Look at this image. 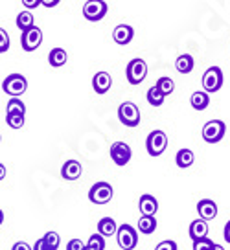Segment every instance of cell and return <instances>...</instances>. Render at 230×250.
Returning <instances> with one entry per match:
<instances>
[{
	"label": "cell",
	"instance_id": "1",
	"mask_svg": "<svg viewBox=\"0 0 230 250\" xmlns=\"http://www.w3.org/2000/svg\"><path fill=\"white\" fill-rule=\"evenodd\" d=\"M26 88H28V81L21 74H9L8 78L2 81V90L6 94H9L11 98L22 96L26 92Z\"/></svg>",
	"mask_w": 230,
	"mask_h": 250
},
{
	"label": "cell",
	"instance_id": "2",
	"mask_svg": "<svg viewBox=\"0 0 230 250\" xmlns=\"http://www.w3.org/2000/svg\"><path fill=\"white\" fill-rule=\"evenodd\" d=\"M125 76H127V81L131 83V85H140L146 76H147V64L144 59H131V61L127 62V68H125Z\"/></svg>",
	"mask_w": 230,
	"mask_h": 250
},
{
	"label": "cell",
	"instance_id": "3",
	"mask_svg": "<svg viewBox=\"0 0 230 250\" xmlns=\"http://www.w3.org/2000/svg\"><path fill=\"white\" fill-rule=\"evenodd\" d=\"M167 147V136L164 131L160 129H155L153 133H149L147 140H146V149L149 156H160Z\"/></svg>",
	"mask_w": 230,
	"mask_h": 250
},
{
	"label": "cell",
	"instance_id": "4",
	"mask_svg": "<svg viewBox=\"0 0 230 250\" xmlns=\"http://www.w3.org/2000/svg\"><path fill=\"white\" fill-rule=\"evenodd\" d=\"M227 133V125L221 120H210L203 127V140L207 144H217L223 140V136Z\"/></svg>",
	"mask_w": 230,
	"mask_h": 250
},
{
	"label": "cell",
	"instance_id": "5",
	"mask_svg": "<svg viewBox=\"0 0 230 250\" xmlns=\"http://www.w3.org/2000/svg\"><path fill=\"white\" fill-rule=\"evenodd\" d=\"M118 118L125 127H136V125H140V110H138V107L133 102H124L120 105Z\"/></svg>",
	"mask_w": 230,
	"mask_h": 250
},
{
	"label": "cell",
	"instance_id": "6",
	"mask_svg": "<svg viewBox=\"0 0 230 250\" xmlns=\"http://www.w3.org/2000/svg\"><path fill=\"white\" fill-rule=\"evenodd\" d=\"M114 195V189L109 182H96L88 191V201L94 204H105L109 203Z\"/></svg>",
	"mask_w": 230,
	"mask_h": 250
},
{
	"label": "cell",
	"instance_id": "7",
	"mask_svg": "<svg viewBox=\"0 0 230 250\" xmlns=\"http://www.w3.org/2000/svg\"><path fill=\"white\" fill-rule=\"evenodd\" d=\"M116 241H118L120 249L133 250L138 245V232L131 225H122V227H118Z\"/></svg>",
	"mask_w": 230,
	"mask_h": 250
},
{
	"label": "cell",
	"instance_id": "8",
	"mask_svg": "<svg viewBox=\"0 0 230 250\" xmlns=\"http://www.w3.org/2000/svg\"><path fill=\"white\" fill-rule=\"evenodd\" d=\"M223 86V70L219 66H210L203 76V88L208 94L217 92Z\"/></svg>",
	"mask_w": 230,
	"mask_h": 250
},
{
	"label": "cell",
	"instance_id": "9",
	"mask_svg": "<svg viewBox=\"0 0 230 250\" xmlns=\"http://www.w3.org/2000/svg\"><path fill=\"white\" fill-rule=\"evenodd\" d=\"M105 13H107V4H105L104 0H87L85 6H83V15L90 22L102 21Z\"/></svg>",
	"mask_w": 230,
	"mask_h": 250
},
{
	"label": "cell",
	"instance_id": "10",
	"mask_svg": "<svg viewBox=\"0 0 230 250\" xmlns=\"http://www.w3.org/2000/svg\"><path fill=\"white\" fill-rule=\"evenodd\" d=\"M41 42H42V31L41 28L37 26H33L30 30L22 31V35H21V46H22L24 52H33V50H37L41 46Z\"/></svg>",
	"mask_w": 230,
	"mask_h": 250
},
{
	"label": "cell",
	"instance_id": "11",
	"mask_svg": "<svg viewBox=\"0 0 230 250\" xmlns=\"http://www.w3.org/2000/svg\"><path fill=\"white\" fill-rule=\"evenodd\" d=\"M131 156H133V151H131V147L127 146L125 142H114L111 146V158L116 166L129 164Z\"/></svg>",
	"mask_w": 230,
	"mask_h": 250
},
{
	"label": "cell",
	"instance_id": "12",
	"mask_svg": "<svg viewBox=\"0 0 230 250\" xmlns=\"http://www.w3.org/2000/svg\"><path fill=\"white\" fill-rule=\"evenodd\" d=\"M133 37H135V30H133L129 24H120V26H116L114 31H112L114 42H116V44H122V46L129 44V42L133 41Z\"/></svg>",
	"mask_w": 230,
	"mask_h": 250
},
{
	"label": "cell",
	"instance_id": "13",
	"mask_svg": "<svg viewBox=\"0 0 230 250\" xmlns=\"http://www.w3.org/2000/svg\"><path fill=\"white\" fill-rule=\"evenodd\" d=\"M197 211L199 217L205 219V221H212L217 217V204L212 199H203L197 203Z\"/></svg>",
	"mask_w": 230,
	"mask_h": 250
},
{
	"label": "cell",
	"instance_id": "14",
	"mask_svg": "<svg viewBox=\"0 0 230 250\" xmlns=\"http://www.w3.org/2000/svg\"><path fill=\"white\" fill-rule=\"evenodd\" d=\"M81 173H83V167L78 160H66L61 167V177L64 180H76L81 177Z\"/></svg>",
	"mask_w": 230,
	"mask_h": 250
},
{
	"label": "cell",
	"instance_id": "15",
	"mask_svg": "<svg viewBox=\"0 0 230 250\" xmlns=\"http://www.w3.org/2000/svg\"><path fill=\"white\" fill-rule=\"evenodd\" d=\"M190 237L191 241H197V239H205V237H208V221H205V219H195V221H191L190 225Z\"/></svg>",
	"mask_w": 230,
	"mask_h": 250
},
{
	"label": "cell",
	"instance_id": "16",
	"mask_svg": "<svg viewBox=\"0 0 230 250\" xmlns=\"http://www.w3.org/2000/svg\"><path fill=\"white\" fill-rule=\"evenodd\" d=\"M112 85V79L109 72H98L92 78V88L96 90V94H105Z\"/></svg>",
	"mask_w": 230,
	"mask_h": 250
},
{
	"label": "cell",
	"instance_id": "17",
	"mask_svg": "<svg viewBox=\"0 0 230 250\" xmlns=\"http://www.w3.org/2000/svg\"><path fill=\"white\" fill-rule=\"evenodd\" d=\"M138 208H140V213H142V215H155L157 210H159V201L153 195H149V193H146V195L140 197Z\"/></svg>",
	"mask_w": 230,
	"mask_h": 250
},
{
	"label": "cell",
	"instance_id": "18",
	"mask_svg": "<svg viewBox=\"0 0 230 250\" xmlns=\"http://www.w3.org/2000/svg\"><path fill=\"white\" fill-rule=\"evenodd\" d=\"M98 234H102L104 237H111V235L118 234V227H116V221H114L112 217L100 219V223H98Z\"/></svg>",
	"mask_w": 230,
	"mask_h": 250
},
{
	"label": "cell",
	"instance_id": "19",
	"mask_svg": "<svg viewBox=\"0 0 230 250\" xmlns=\"http://www.w3.org/2000/svg\"><path fill=\"white\" fill-rule=\"evenodd\" d=\"M190 103L195 110H205L210 105V96H208L207 90H197V92L191 94Z\"/></svg>",
	"mask_w": 230,
	"mask_h": 250
},
{
	"label": "cell",
	"instance_id": "20",
	"mask_svg": "<svg viewBox=\"0 0 230 250\" xmlns=\"http://www.w3.org/2000/svg\"><path fill=\"white\" fill-rule=\"evenodd\" d=\"M193 66H195V61H193V57L190 54L179 55L177 61H175V68H177V72H181V74H190L193 70Z\"/></svg>",
	"mask_w": 230,
	"mask_h": 250
},
{
	"label": "cell",
	"instance_id": "21",
	"mask_svg": "<svg viewBox=\"0 0 230 250\" xmlns=\"http://www.w3.org/2000/svg\"><path fill=\"white\" fill-rule=\"evenodd\" d=\"M68 59V55L64 52L63 48H52L50 50V54H48V62L54 66V68H59V66H63L64 62Z\"/></svg>",
	"mask_w": 230,
	"mask_h": 250
},
{
	"label": "cell",
	"instance_id": "22",
	"mask_svg": "<svg viewBox=\"0 0 230 250\" xmlns=\"http://www.w3.org/2000/svg\"><path fill=\"white\" fill-rule=\"evenodd\" d=\"M193 160H195V155H193V151L191 149H181L177 156H175V162L177 166L181 167V169H186V167H190L193 164Z\"/></svg>",
	"mask_w": 230,
	"mask_h": 250
},
{
	"label": "cell",
	"instance_id": "23",
	"mask_svg": "<svg viewBox=\"0 0 230 250\" xmlns=\"http://www.w3.org/2000/svg\"><path fill=\"white\" fill-rule=\"evenodd\" d=\"M157 230V219L155 215H142L138 219V232L142 234H153Z\"/></svg>",
	"mask_w": 230,
	"mask_h": 250
},
{
	"label": "cell",
	"instance_id": "24",
	"mask_svg": "<svg viewBox=\"0 0 230 250\" xmlns=\"http://www.w3.org/2000/svg\"><path fill=\"white\" fill-rule=\"evenodd\" d=\"M35 19H33V15L30 13V11H21L19 15H17V28L21 31H26L30 30V28H33L35 26Z\"/></svg>",
	"mask_w": 230,
	"mask_h": 250
},
{
	"label": "cell",
	"instance_id": "25",
	"mask_svg": "<svg viewBox=\"0 0 230 250\" xmlns=\"http://www.w3.org/2000/svg\"><path fill=\"white\" fill-rule=\"evenodd\" d=\"M164 98H166V94L160 90L159 86H151L149 90H147V102H149V105H153V107H160L162 103H164Z\"/></svg>",
	"mask_w": 230,
	"mask_h": 250
},
{
	"label": "cell",
	"instance_id": "26",
	"mask_svg": "<svg viewBox=\"0 0 230 250\" xmlns=\"http://www.w3.org/2000/svg\"><path fill=\"white\" fill-rule=\"evenodd\" d=\"M6 124L11 129H21L24 125V114L22 112H6Z\"/></svg>",
	"mask_w": 230,
	"mask_h": 250
},
{
	"label": "cell",
	"instance_id": "27",
	"mask_svg": "<svg viewBox=\"0 0 230 250\" xmlns=\"http://www.w3.org/2000/svg\"><path fill=\"white\" fill-rule=\"evenodd\" d=\"M87 247L92 250H105V237L102 234H92L88 237Z\"/></svg>",
	"mask_w": 230,
	"mask_h": 250
},
{
	"label": "cell",
	"instance_id": "28",
	"mask_svg": "<svg viewBox=\"0 0 230 250\" xmlns=\"http://www.w3.org/2000/svg\"><path fill=\"white\" fill-rule=\"evenodd\" d=\"M6 112H22V114H26V105L22 103V100H19V98H11V100L8 102Z\"/></svg>",
	"mask_w": 230,
	"mask_h": 250
},
{
	"label": "cell",
	"instance_id": "29",
	"mask_svg": "<svg viewBox=\"0 0 230 250\" xmlns=\"http://www.w3.org/2000/svg\"><path fill=\"white\" fill-rule=\"evenodd\" d=\"M157 86H159L162 92L166 94V96H169V94L175 90V83H173V79H169V78H159V81H157Z\"/></svg>",
	"mask_w": 230,
	"mask_h": 250
},
{
	"label": "cell",
	"instance_id": "30",
	"mask_svg": "<svg viewBox=\"0 0 230 250\" xmlns=\"http://www.w3.org/2000/svg\"><path fill=\"white\" fill-rule=\"evenodd\" d=\"M42 239H44V241H46L48 245H50V247H52L54 250L59 249V243H61V237H59V234H57V232H46Z\"/></svg>",
	"mask_w": 230,
	"mask_h": 250
},
{
	"label": "cell",
	"instance_id": "31",
	"mask_svg": "<svg viewBox=\"0 0 230 250\" xmlns=\"http://www.w3.org/2000/svg\"><path fill=\"white\" fill-rule=\"evenodd\" d=\"M214 245L215 243L212 241V239L205 237V239H197V241H193V250H210Z\"/></svg>",
	"mask_w": 230,
	"mask_h": 250
},
{
	"label": "cell",
	"instance_id": "32",
	"mask_svg": "<svg viewBox=\"0 0 230 250\" xmlns=\"http://www.w3.org/2000/svg\"><path fill=\"white\" fill-rule=\"evenodd\" d=\"M8 48H9L8 33H6V30H4V28H0V52L4 54V52H8Z\"/></svg>",
	"mask_w": 230,
	"mask_h": 250
},
{
	"label": "cell",
	"instance_id": "33",
	"mask_svg": "<svg viewBox=\"0 0 230 250\" xmlns=\"http://www.w3.org/2000/svg\"><path fill=\"white\" fill-rule=\"evenodd\" d=\"M66 250H87V245L81 241V239H72L66 245Z\"/></svg>",
	"mask_w": 230,
	"mask_h": 250
},
{
	"label": "cell",
	"instance_id": "34",
	"mask_svg": "<svg viewBox=\"0 0 230 250\" xmlns=\"http://www.w3.org/2000/svg\"><path fill=\"white\" fill-rule=\"evenodd\" d=\"M155 250H177V243L175 241H169V239H166V241H162L157 245V249Z\"/></svg>",
	"mask_w": 230,
	"mask_h": 250
},
{
	"label": "cell",
	"instance_id": "35",
	"mask_svg": "<svg viewBox=\"0 0 230 250\" xmlns=\"http://www.w3.org/2000/svg\"><path fill=\"white\" fill-rule=\"evenodd\" d=\"M33 250H54V249H52V247H50V245L41 237V239H37V243L33 245Z\"/></svg>",
	"mask_w": 230,
	"mask_h": 250
},
{
	"label": "cell",
	"instance_id": "36",
	"mask_svg": "<svg viewBox=\"0 0 230 250\" xmlns=\"http://www.w3.org/2000/svg\"><path fill=\"white\" fill-rule=\"evenodd\" d=\"M22 4H24V8L35 9L37 6H41V4H42V0H22Z\"/></svg>",
	"mask_w": 230,
	"mask_h": 250
},
{
	"label": "cell",
	"instance_id": "37",
	"mask_svg": "<svg viewBox=\"0 0 230 250\" xmlns=\"http://www.w3.org/2000/svg\"><path fill=\"white\" fill-rule=\"evenodd\" d=\"M11 250H33V249L28 245V243L19 241V243H15V245H13V249H11Z\"/></svg>",
	"mask_w": 230,
	"mask_h": 250
},
{
	"label": "cell",
	"instance_id": "38",
	"mask_svg": "<svg viewBox=\"0 0 230 250\" xmlns=\"http://www.w3.org/2000/svg\"><path fill=\"white\" fill-rule=\"evenodd\" d=\"M61 0H42V6L44 8H56Z\"/></svg>",
	"mask_w": 230,
	"mask_h": 250
},
{
	"label": "cell",
	"instance_id": "39",
	"mask_svg": "<svg viewBox=\"0 0 230 250\" xmlns=\"http://www.w3.org/2000/svg\"><path fill=\"white\" fill-rule=\"evenodd\" d=\"M225 241L230 243V221L225 225Z\"/></svg>",
	"mask_w": 230,
	"mask_h": 250
},
{
	"label": "cell",
	"instance_id": "40",
	"mask_svg": "<svg viewBox=\"0 0 230 250\" xmlns=\"http://www.w3.org/2000/svg\"><path fill=\"white\" fill-rule=\"evenodd\" d=\"M210 250H225V249H223L221 245H217V243H215V245H214V247H212Z\"/></svg>",
	"mask_w": 230,
	"mask_h": 250
},
{
	"label": "cell",
	"instance_id": "41",
	"mask_svg": "<svg viewBox=\"0 0 230 250\" xmlns=\"http://www.w3.org/2000/svg\"><path fill=\"white\" fill-rule=\"evenodd\" d=\"M87 250H92V249H88V247H87Z\"/></svg>",
	"mask_w": 230,
	"mask_h": 250
}]
</instances>
